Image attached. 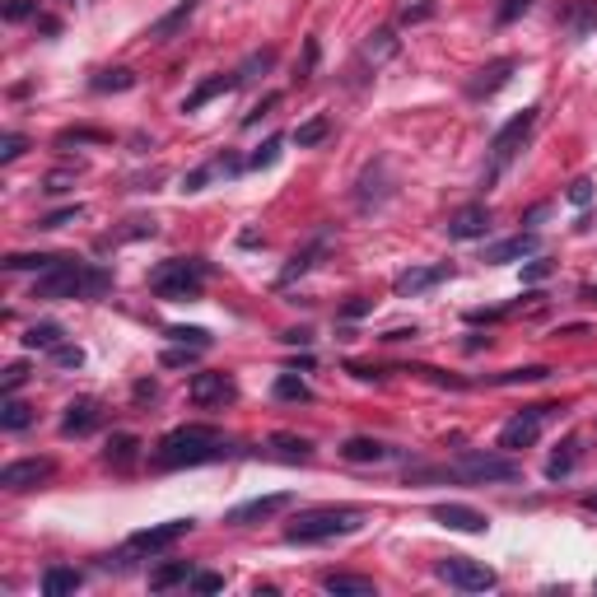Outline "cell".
I'll use <instances>...</instances> for the list:
<instances>
[{
    "label": "cell",
    "mask_w": 597,
    "mask_h": 597,
    "mask_svg": "<svg viewBox=\"0 0 597 597\" xmlns=\"http://www.w3.org/2000/svg\"><path fill=\"white\" fill-rule=\"evenodd\" d=\"M434 574H439L444 583H453V588H463V592H491V588L500 583V574H495L491 565L467 560V556H448V560H439V565H434Z\"/></svg>",
    "instance_id": "8"
},
{
    "label": "cell",
    "mask_w": 597,
    "mask_h": 597,
    "mask_svg": "<svg viewBox=\"0 0 597 597\" xmlns=\"http://www.w3.org/2000/svg\"><path fill=\"white\" fill-rule=\"evenodd\" d=\"M448 476L467 481V485H509V481L523 476V467L513 463V457H504V453H476L472 448V453H463L448 467Z\"/></svg>",
    "instance_id": "5"
},
{
    "label": "cell",
    "mask_w": 597,
    "mask_h": 597,
    "mask_svg": "<svg viewBox=\"0 0 597 597\" xmlns=\"http://www.w3.org/2000/svg\"><path fill=\"white\" fill-rule=\"evenodd\" d=\"M79 583H85V574H79V569H70V565H51L47 574H42V597H66V592H75Z\"/></svg>",
    "instance_id": "24"
},
{
    "label": "cell",
    "mask_w": 597,
    "mask_h": 597,
    "mask_svg": "<svg viewBox=\"0 0 597 597\" xmlns=\"http://www.w3.org/2000/svg\"><path fill=\"white\" fill-rule=\"evenodd\" d=\"M332 135V117H308L304 126H294V145L298 150H313V145H322Z\"/></svg>",
    "instance_id": "32"
},
{
    "label": "cell",
    "mask_w": 597,
    "mask_h": 597,
    "mask_svg": "<svg viewBox=\"0 0 597 597\" xmlns=\"http://www.w3.org/2000/svg\"><path fill=\"white\" fill-rule=\"evenodd\" d=\"M103 457L113 467H131L135 457H141V439H135V434H113V439H107V448H103Z\"/></svg>",
    "instance_id": "29"
},
{
    "label": "cell",
    "mask_w": 597,
    "mask_h": 597,
    "mask_svg": "<svg viewBox=\"0 0 597 597\" xmlns=\"http://www.w3.org/2000/svg\"><path fill=\"white\" fill-rule=\"evenodd\" d=\"M513 70H519V61H513V57H500V61H491V66H481L476 79L467 85V94H472V98H495V94L509 85V79H513Z\"/></svg>",
    "instance_id": "12"
},
{
    "label": "cell",
    "mask_w": 597,
    "mask_h": 597,
    "mask_svg": "<svg viewBox=\"0 0 597 597\" xmlns=\"http://www.w3.org/2000/svg\"><path fill=\"white\" fill-rule=\"evenodd\" d=\"M532 126H537V107H523L519 117H509L500 131H495V141H491V173H485V182L481 187H491L513 159H519V150L528 145V135H532Z\"/></svg>",
    "instance_id": "6"
},
{
    "label": "cell",
    "mask_w": 597,
    "mask_h": 597,
    "mask_svg": "<svg viewBox=\"0 0 597 597\" xmlns=\"http://www.w3.org/2000/svg\"><path fill=\"white\" fill-rule=\"evenodd\" d=\"M341 457L345 463H388L392 448L383 439H369V434H355V439H345L341 444Z\"/></svg>",
    "instance_id": "20"
},
{
    "label": "cell",
    "mask_w": 597,
    "mask_h": 597,
    "mask_svg": "<svg viewBox=\"0 0 597 597\" xmlns=\"http://www.w3.org/2000/svg\"><path fill=\"white\" fill-rule=\"evenodd\" d=\"M579 467V439H574V434H569V439L551 453V463H546V481H565L569 472H574Z\"/></svg>",
    "instance_id": "27"
},
{
    "label": "cell",
    "mask_w": 597,
    "mask_h": 597,
    "mask_svg": "<svg viewBox=\"0 0 597 597\" xmlns=\"http://www.w3.org/2000/svg\"><path fill=\"white\" fill-rule=\"evenodd\" d=\"M192 588L197 592H220L225 588V574H192Z\"/></svg>",
    "instance_id": "51"
},
{
    "label": "cell",
    "mask_w": 597,
    "mask_h": 597,
    "mask_svg": "<svg viewBox=\"0 0 597 597\" xmlns=\"http://www.w3.org/2000/svg\"><path fill=\"white\" fill-rule=\"evenodd\" d=\"M541 248V238L537 234H519V238H504V243H491L485 248V262L500 266V262H519V257H532Z\"/></svg>",
    "instance_id": "19"
},
{
    "label": "cell",
    "mask_w": 597,
    "mask_h": 597,
    "mask_svg": "<svg viewBox=\"0 0 597 597\" xmlns=\"http://www.w3.org/2000/svg\"><path fill=\"white\" fill-rule=\"evenodd\" d=\"M79 215H85V206H61V210H51L38 229H66V225H75V220H79Z\"/></svg>",
    "instance_id": "41"
},
{
    "label": "cell",
    "mask_w": 597,
    "mask_h": 597,
    "mask_svg": "<svg viewBox=\"0 0 597 597\" xmlns=\"http://www.w3.org/2000/svg\"><path fill=\"white\" fill-rule=\"evenodd\" d=\"M271 61H276V57H271V51H257V57H248V66H243V70H238V85H243V79H253L257 70H266Z\"/></svg>",
    "instance_id": "47"
},
{
    "label": "cell",
    "mask_w": 597,
    "mask_h": 597,
    "mask_svg": "<svg viewBox=\"0 0 597 597\" xmlns=\"http://www.w3.org/2000/svg\"><path fill=\"white\" fill-rule=\"evenodd\" d=\"M532 10V0H500V10H495V23H513L519 14Z\"/></svg>",
    "instance_id": "43"
},
{
    "label": "cell",
    "mask_w": 597,
    "mask_h": 597,
    "mask_svg": "<svg viewBox=\"0 0 597 597\" xmlns=\"http://www.w3.org/2000/svg\"><path fill=\"white\" fill-rule=\"evenodd\" d=\"M154 392H159V388H154V383H135V397H141V401H145V397H150V401H154Z\"/></svg>",
    "instance_id": "56"
},
{
    "label": "cell",
    "mask_w": 597,
    "mask_h": 597,
    "mask_svg": "<svg viewBox=\"0 0 597 597\" xmlns=\"http://www.w3.org/2000/svg\"><path fill=\"white\" fill-rule=\"evenodd\" d=\"M220 457H229V439L215 425H182L173 434H164L154 448V467H201V463H220Z\"/></svg>",
    "instance_id": "1"
},
{
    "label": "cell",
    "mask_w": 597,
    "mask_h": 597,
    "mask_svg": "<svg viewBox=\"0 0 597 597\" xmlns=\"http://www.w3.org/2000/svg\"><path fill=\"white\" fill-rule=\"evenodd\" d=\"M5 23H23V19H38V0H5Z\"/></svg>",
    "instance_id": "38"
},
{
    "label": "cell",
    "mask_w": 597,
    "mask_h": 597,
    "mask_svg": "<svg viewBox=\"0 0 597 597\" xmlns=\"http://www.w3.org/2000/svg\"><path fill=\"white\" fill-rule=\"evenodd\" d=\"M89 89H94V94H126V89H135V75H131L126 66H117V70H98V75L89 79Z\"/></svg>",
    "instance_id": "30"
},
{
    "label": "cell",
    "mask_w": 597,
    "mask_h": 597,
    "mask_svg": "<svg viewBox=\"0 0 597 597\" xmlns=\"http://www.w3.org/2000/svg\"><path fill=\"white\" fill-rule=\"evenodd\" d=\"M51 364H57V369H79V364H85V350H79V345H57V350H51Z\"/></svg>",
    "instance_id": "40"
},
{
    "label": "cell",
    "mask_w": 597,
    "mask_h": 597,
    "mask_svg": "<svg viewBox=\"0 0 597 597\" xmlns=\"http://www.w3.org/2000/svg\"><path fill=\"white\" fill-rule=\"evenodd\" d=\"M541 378H551V369L546 364H528V369H504V373H495L491 383L495 388H519V383H541Z\"/></svg>",
    "instance_id": "34"
},
{
    "label": "cell",
    "mask_w": 597,
    "mask_h": 597,
    "mask_svg": "<svg viewBox=\"0 0 597 597\" xmlns=\"http://www.w3.org/2000/svg\"><path fill=\"white\" fill-rule=\"evenodd\" d=\"M434 14V5H429V0H420V5H406L401 10V23H420V19H429Z\"/></svg>",
    "instance_id": "52"
},
{
    "label": "cell",
    "mask_w": 597,
    "mask_h": 597,
    "mask_svg": "<svg viewBox=\"0 0 597 597\" xmlns=\"http://www.w3.org/2000/svg\"><path fill=\"white\" fill-rule=\"evenodd\" d=\"M169 336H173L178 345H197V350L210 345V332H206V327H169Z\"/></svg>",
    "instance_id": "39"
},
{
    "label": "cell",
    "mask_w": 597,
    "mask_h": 597,
    "mask_svg": "<svg viewBox=\"0 0 597 597\" xmlns=\"http://www.w3.org/2000/svg\"><path fill=\"white\" fill-rule=\"evenodd\" d=\"M206 276H210V266L201 257H169L150 271V289L159 298H197Z\"/></svg>",
    "instance_id": "4"
},
{
    "label": "cell",
    "mask_w": 597,
    "mask_h": 597,
    "mask_svg": "<svg viewBox=\"0 0 597 597\" xmlns=\"http://www.w3.org/2000/svg\"><path fill=\"white\" fill-rule=\"evenodd\" d=\"M392 51H397V38H392V33H373V38H369V47H364V57L378 66V61H388Z\"/></svg>",
    "instance_id": "37"
},
{
    "label": "cell",
    "mask_w": 597,
    "mask_h": 597,
    "mask_svg": "<svg viewBox=\"0 0 597 597\" xmlns=\"http://www.w3.org/2000/svg\"><path fill=\"white\" fill-rule=\"evenodd\" d=\"M444 229H448V238H457V243L485 238V234H491V210H485V206H463V210H457Z\"/></svg>",
    "instance_id": "14"
},
{
    "label": "cell",
    "mask_w": 597,
    "mask_h": 597,
    "mask_svg": "<svg viewBox=\"0 0 597 597\" xmlns=\"http://www.w3.org/2000/svg\"><path fill=\"white\" fill-rule=\"evenodd\" d=\"M583 509H592V513H597V495H583Z\"/></svg>",
    "instance_id": "58"
},
{
    "label": "cell",
    "mask_w": 597,
    "mask_h": 597,
    "mask_svg": "<svg viewBox=\"0 0 597 597\" xmlns=\"http://www.w3.org/2000/svg\"><path fill=\"white\" fill-rule=\"evenodd\" d=\"M229 89H238V75H210L206 85H197L192 94H187L182 113H201V107H206L210 98H220V94H229Z\"/></svg>",
    "instance_id": "22"
},
{
    "label": "cell",
    "mask_w": 597,
    "mask_h": 597,
    "mask_svg": "<svg viewBox=\"0 0 597 597\" xmlns=\"http://www.w3.org/2000/svg\"><path fill=\"white\" fill-rule=\"evenodd\" d=\"M29 425H33V411H29V401H19V397H5V406H0V429L19 434V429H29Z\"/></svg>",
    "instance_id": "33"
},
{
    "label": "cell",
    "mask_w": 597,
    "mask_h": 597,
    "mask_svg": "<svg viewBox=\"0 0 597 597\" xmlns=\"http://www.w3.org/2000/svg\"><path fill=\"white\" fill-rule=\"evenodd\" d=\"M322 592H336V597H373V579L364 574H327L322 579Z\"/></svg>",
    "instance_id": "25"
},
{
    "label": "cell",
    "mask_w": 597,
    "mask_h": 597,
    "mask_svg": "<svg viewBox=\"0 0 597 597\" xmlns=\"http://www.w3.org/2000/svg\"><path fill=\"white\" fill-rule=\"evenodd\" d=\"M61 257H51V253H14L5 257V271H51Z\"/></svg>",
    "instance_id": "36"
},
{
    "label": "cell",
    "mask_w": 597,
    "mask_h": 597,
    "mask_svg": "<svg viewBox=\"0 0 597 597\" xmlns=\"http://www.w3.org/2000/svg\"><path fill=\"white\" fill-rule=\"evenodd\" d=\"M61 336H66L61 322H33V327L23 332V345H29V350H57Z\"/></svg>",
    "instance_id": "31"
},
{
    "label": "cell",
    "mask_w": 597,
    "mask_h": 597,
    "mask_svg": "<svg viewBox=\"0 0 597 597\" xmlns=\"http://www.w3.org/2000/svg\"><path fill=\"white\" fill-rule=\"evenodd\" d=\"M434 519H439L444 528H453V532H472V537H481L485 528V513H476L472 504H434Z\"/></svg>",
    "instance_id": "17"
},
{
    "label": "cell",
    "mask_w": 597,
    "mask_h": 597,
    "mask_svg": "<svg viewBox=\"0 0 597 597\" xmlns=\"http://www.w3.org/2000/svg\"><path fill=\"white\" fill-rule=\"evenodd\" d=\"M107 289H113V276H107L103 266H85V262L61 257L51 271H38L33 298H98Z\"/></svg>",
    "instance_id": "2"
},
{
    "label": "cell",
    "mask_w": 597,
    "mask_h": 597,
    "mask_svg": "<svg viewBox=\"0 0 597 597\" xmlns=\"http://www.w3.org/2000/svg\"><path fill=\"white\" fill-rule=\"evenodd\" d=\"M79 145V141H103V131H61V145Z\"/></svg>",
    "instance_id": "54"
},
{
    "label": "cell",
    "mask_w": 597,
    "mask_h": 597,
    "mask_svg": "<svg viewBox=\"0 0 597 597\" xmlns=\"http://www.w3.org/2000/svg\"><path fill=\"white\" fill-rule=\"evenodd\" d=\"M98 420H103L98 401H94V397H79V401H70V406H66V416H61V434H66V439H75V434H94V429H98Z\"/></svg>",
    "instance_id": "16"
},
{
    "label": "cell",
    "mask_w": 597,
    "mask_h": 597,
    "mask_svg": "<svg viewBox=\"0 0 597 597\" xmlns=\"http://www.w3.org/2000/svg\"><path fill=\"white\" fill-rule=\"evenodd\" d=\"M583 298H592V304H597V285H583Z\"/></svg>",
    "instance_id": "57"
},
{
    "label": "cell",
    "mask_w": 597,
    "mask_h": 597,
    "mask_svg": "<svg viewBox=\"0 0 597 597\" xmlns=\"http://www.w3.org/2000/svg\"><path fill=\"white\" fill-rule=\"evenodd\" d=\"M197 5H201V0H182V5H173L164 19H154V23H150V33H145V38H150V42H173V38L187 29V23H192Z\"/></svg>",
    "instance_id": "18"
},
{
    "label": "cell",
    "mask_w": 597,
    "mask_h": 597,
    "mask_svg": "<svg viewBox=\"0 0 597 597\" xmlns=\"http://www.w3.org/2000/svg\"><path fill=\"white\" fill-rule=\"evenodd\" d=\"M294 504V495H257V500H248V504H234L229 513H225V523H234V528H253V523H262V519H276V513H285Z\"/></svg>",
    "instance_id": "10"
},
{
    "label": "cell",
    "mask_w": 597,
    "mask_h": 597,
    "mask_svg": "<svg viewBox=\"0 0 597 597\" xmlns=\"http://www.w3.org/2000/svg\"><path fill=\"white\" fill-rule=\"evenodd\" d=\"M276 103H280V94H266V98H262V103L253 107V113L243 117V126H257V122H262V117H266V113H271V107H276Z\"/></svg>",
    "instance_id": "50"
},
{
    "label": "cell",
    "mask_w": 597,
    "mask_h": 597,
    "mask_svg": "<svg viewBox=\"0 0 597 597\" xmlns=\"http://www.w3.org/2000/svg\"><path fill=\"white\" fill-rule=\"evenodd\" d=\"M192 360H197V345H182V350H169V355H164V369H182Z\"/></svg>",
    "instance_id": "49"
},
{
    "label": "cell",
    "mask_w": 597,
    "mask_h": 597,
    "mask_svg": "<svg viewBox=\"0 0 597 597\" xmlns=\"http://www.w3.org/2000/svg\"><path fill=\"white\" fill-rule=\"evenodd\" d=\"M23 145H29V141H23V135H19V131H10V135H5V141H0V164H14V159L23 154Z\"/></svg>",
    "instance_id": "44"
},
{
    "label": "cell",
    "mask_w": 597,
    "mask_h": 597,
    "mask_svg": "<svg viewBox=\"0 0 597 597\" xmlns=\"http://www.w3.org/2000/svg\"><path fill=\"white\" fill-rule=\"evenodd\" d=\"M556 411H560V406H551V401H541V406H523V411L500 429V448H504V453L532 448V444L541 439V429H546V425L556 420Z\"/></svg>",
    "instance_id": "7"
},
{
    "label": "cell",
    "mask_w": 597,
    "mask_h": 597,
    "mask_svg": "<svg viewBox=\"0 0 597 597\" xmlns=\"http://www.w3.org/2000/svg\"><path fill=\"white\" fill-rule=\"evenodd\" d=\"M360 523H364V513H360V509H350V504L308 509V513H298V519L285 528V541H294V546H313V541H332V537L355 532Z\"/></svg>",
    "instance_id": "3"
},
{
    "label": "cell",
    "mask_w": 597,
    "mask_h": 597,
    "mask_svg": "<svg viewBox=\"0 0 597 597\" xmlns=\"http://www.w3.org/2000/svg\"><path fill=\"white\" fill-rule=\"evenodd\" d=\"M271 392H276L280 401H313V388L304 383V378H294V373H280Z\"/></svg>",
    "instance_id": "35"
},
{
    "label": "cell",
    "mask_w": 597,
    "mask_h": 597,
    "mask_svg": "<svg viewBox=\"0 0 597 597\" xmlns=\"http://www.w3.org/2000/svg\"><path fill=\"white\" fill-rule=\"evenodd\" d=\"M364 313H373V298H355V304L341 308V317H364Z\"/></svg>",
    "instance_id": "53"
},
{
    "label": "cell",
    "mask_w": 597,
    "mask_h": 597,
    "mask_svg": "<svg viewBox=\"0 0 597 597\" xmlns=\"http://www.w3.org/2000/svg\"><path fill=\"white\" fill-rule=\"evenodd\" d=\"M266 448L276 453V457H285V463H308V457H313V444L298 439V434H271Z\"/></svg>",
    "instance_id": "26"
},
{
    "label": "cell",
    "mask_w": 597,
    "mask_h": 597,
    "mask_svg": "<svg viewBox=\"0 0 597 597\" xmlns=\"http://www.w3.org/2000/svg\"><path fill=\"white\" fill-rule=\"evenodd\" d=\"M556 271V262H546V257H532L528 266H523V285H541Z\"/></svg>",
    "instance_id": "42"
},
{
    "label": "cell",
    "mask_w": 597,
    "mask_h": 597,
    "mask_svg": "<svg viewBox=\"0 0 597 597\" xmlns=\"http://www.w3.org/2000/svg\"><path fill=\"white\" fill-rule=\"evenodd\" d=\"M192 528H197V519H169V523L141 528V532H131L126 551H135V556H154V551H169L173 541H182V537L192 532Z\"/></svg>",
    "instance_id": "9"
},
{
    "label": "cell",
    "mask_w": 597,
    "mask_h": 597,
    "mask_svg": "<svg viewBox=\"0 0 597 597\" xmlns=\"http://www.w3.org/2000/svg\"><path fill=\"white\" fill-rule=\"evenodd\" d=\"M565 197H569V206H588V201H592V182H588V178L569 182V192H565Z\"/></svg>",
    "instance_id": "46"
},
{
    "label": "cell",
    "mask_w": 597,
    "mask_h": 597,
    "mask_svg": "<svg viewBox=\"0 0 597 597\" xmlns=\"http://www.w3.org/2000/svg\"><path fill=\"white\" fill-rule=\"evenodd\" d=\"M327 243H332L327 234H317L304 253H294V257H289V266L280 271V285H289V280H298V276H304V271H313V266H317V257L327 253Z\"/></svg>",
    "instance_id": "23"
},
{
    "label": "cell",
    "mask_w": 597,
    "mask_h": 597,
    "mask_svg": "<svg viewBox=\"0 0 597 597\" xmlns=\"http://www.w3.org/2000/svg\"><path fill=\"white\" fill-rule=\"evenodd\" d=\"M453 276V266L448 262H439V266H411V271H401V276H397V294L401 298H411V294H425V289H434V285H439V280H448Z\"/></svg>",
    "instance_id": "13"
},
{
    "label": "cell",
    "mask_w": 597,
    "mask_h": 597,
    "mask_svg": "<svg viewBox=\"0 0 597 597\" xmlns=\"http://www.w3.org/2000/svg\"><path fill=\"white\" fill-rule=\"evenodd\" d=\"M560 19H565V29L574 38L597 33V0H569V5L560 10Z\"/></svg>",
    "instance_id": "21"
},
{
    "label": "cell",
    "mask_w": 597,
    "mask_h": 597,
    "mask_svg": "<svg viewBox=\"0 0 597 597\" xmlns=\"http://www.w3.org/2000/svg\"><path fill=\"white\" fill-rule=\"evenodd\" d=\"M192 574H197V569L187 565V560H169V565H159L154 574H150V588L154 592H169L173 583H192Z\"/></svg>",
    "instance_id": "28"
},
{
    "label": "cell",
    "mask_w": 597,
    "mask_h": 597,
    "mask_svg": "<svg viewBox=\"0 0 597 597\" xmlns=\"http://www.w3.org/2000/svg\"><path fill=\"white\" fill-rule=\"evenodd\" d=\"M51 472H57L51 457H23V463L0 467V485H5V491H33V485H42Z\"/></svg>",
    "instance_id": "11"
},
{
    "label": "cell",
    "mask_w": 597,
    "mask_h": 597,
    "mask_svg": "<svg viewBox=\"0 0 597 597\" xmlns=\"http://www.w3.org/2000/svg\"><path fill=\"white\" fill-rule=\"evenodd\" d=\"M280 341H285V345H308V341H313V332H285Z\"/></svg>",
    "instance_id": "55"
},
{
    "label": "cell",
    "mask_w": 597,
    "mask_h": 597,
    "mask_svg": "<svg viewBox=\"0 0 597 597\" xmlns=\"http://www.w3.org/2000/svg\"><path fill=\"white\" fill-rule=\"evenodd\" d=\"M234 378L225 373H197L192 383H187V397H192L197 406H215V401H234Z\"/></svg>",
    "instance_id": "15"
},
{
    "label": "cell",
    "mask_w": 597,
    "mask_h": 597,
    "mask_svg": "<svg viewBox=\"0 0 597 597\" xmlns=\"http://www.w3.org/2000/svg\"><path fill=\"white\" fill-rule=\"evenodd\" d=\"M276 159H280V141H266V145H262V150L248 159V169H271Z\"/></svg>",
    "instance_id": "45"
},
{
    "label": "cell",
    "mask_w": 597,
    "mask_h": 597,
    "mask_svg": "<svg viewBox=\"0 0 597 597\" xmlns=\"http://www.w3.org/2000/svg\"><path fill=\"white\" fill-rule=\"evenodd\" d=\"M23 378H29V369H23V364H10L5 369V383H0V388H5V397H14L23 388Z\"/></svg>",
    "instance_id": "48"
}]
</instances>
